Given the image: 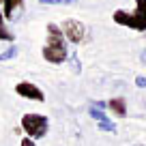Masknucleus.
<instances>
[{
    "mask_svg": "<svg viewBox=\"0 0 146 146\" xmlns=\"http://www.w3.org/2000/svg\"><path fill=\"white\" fill-rule=\"evenodd\" d=\"M69 56L67 52V41H64L62 28L56 24H47V43L43 47V58L52 64H60L64 62Z\"/></svg>",
    "mask_w": 146,
    "mask_h": 146,
    "instance_id": "1",
    "label": "nucleus"
},
{
    "mask_svg": "<svg viewBox=\"0 0 146 146\" xmlns=\"http://www.w3.org/2000/svg\"><path fill=\"white\" fill-rule=\"evenodd\" d=\"M114 22L120 26L133 28V30H146V0H135V11L127 13V11H116Z\"/></svg>",
    "mask_w": 146,
    "mask_h": 146,
    "instance_id": "2",
    "label": "nucleus"
},
{
    "mask_svg": "<svg viewBox=\"0 0 146 146\" xmlns=\"http://www.w3.org/2000/svg\"><path fill=\"white\" fill-rule=\"evenodd\" d=\"M22 129L26 131V137L30 140H39L47 133L50 129V120L43 114H24L22 116Z\"/></svg>",
    "mask_w": 146,
    "mask_h": 146,
    "instance_id": "3",
    "label": "nucleus"
},
{
    "mask_svg": "<svg viewBox=\"0 0 146 146\" xmlns=\"http://www.w3.org/2000/svg\"><path fill=\"white\" fill-rule=\"evenodd\" d=\"M62 35L67 36L71 43H80L84 39V35H86V28H84L82 22H78V19H64L62 22Z\"/></svg>",
    "mask_w": 146,
    "mask_h": 146,
    "instance_id": "4",
    "label": "nucleus"
},
{
    "mask_svg": "<svg viewBox=\"0 0 146 146\" xmlns=\"http://www.w3.org/2000/svg\"><path fill=\"white\" fill-rule=\"evenodd\" d=\"M15 92H17L19 97H24V99H30V101H45V95H43V90L36 84L32 82H19L17 86H15Z\"/></svg>",
    "mask_w": 146,
    "mask_h": 146,
    "instance_id": "5",
    "label": "nucleus"
},
{
    "mask_svg": "<svg viewBox=\"0 0 146 146\" xmlns=\"http://www.w3.org/2000/svg\"><path fill=\"white\" fill-rule=\"evenodd\" d=\"M90 116H92V118L97 120V125H99V129H103V131H110V133H114V131H116V125L112 123V120H110L108 116H105L103 112H101V110H97L95 105H92V108H90Z\"/></svg>",
    "mask_w": 146,
    "mask_h": 146,
    "instance_id": "6",
    "label": "nucleus"
},
{
    "mask_svg": "<svg viewBox=\"0 0 146 146\" xmlns=\"http://www.w3.org/2000/svg\"><path fill=\"white\" fill-rule=\"evenodd\" d=\"M24 7V0H2V15L5 19H13L15 13Z\"/></svg>",
    "mask_w": 146,
    "mask_h": 146,
    "instance_id": "7",
    "label": "nucleus"
},
{
    "mask_svg": "<svg viewBox=\"0 0 146 146\" xmlns=\"http://www.w3.org/2000/svg\"><path fill=\"white\" fill-rule=\"evenodd\" d=\"M108 108L114 112L118 118H123V116H127V101L123 99V97H114V99H110Z\"/></svg>",
    "mask_w": 146,
    "mask_h": 146,
    "instance_id": "8",
    "label": "nucleus"
},
{
    "mask_svg": "<svg viewBox=\"0 0 146 146\" xmlns=\"http://www.w3.org/2000/svg\"><path fill=\"white\" fill-rule=\"evenodd\" d=\"M15 56H17V47L11 45L9 50H5L2 54H0V62H5V60H11V58H15Z\"/></svg>",
    "mask_w": 146,
    "mask_h": 146,
    "instance_id": "9",
    "label": "nucleus"
},
{
    "mask_svg": "<svg viewBox=\"0 0 146 146\" xmlns=\"http://www.w3.org/2000/svg\"><path fill=\"white\" fill-rule=\"evenodd\" d=\"M43 5H75L78 0H39Z\"/></svg>",
    "mask_w": 146,
    "mask_h": 146,
    "instance_id": "10",
    "label": "nucleus"
},
{
    "mask_svg": "<svg viewBox=\"0 0 146 146\" xmlns=\"http://www.w3.org/2000/svg\"><path fill=\"white\" fill-rule=\"evenodd\" d=\"M19 146H36V144H35V140H30V137H22Z\"/></svg>",
    "mask_w": 146,
    "mask_h": 146,
    "instance_id": "11",
    "label": "nucleus"
},
{
    "mask_svg": "<svg viewBox=\"0 0 146 146\" xmlns=\"http://www.w3.org/2000/svg\"><path fill=\"white\" fill-rule=\"evenodd\" d=\"M135 84H137V86H140V88H146V78H142V75H137V78H135Z\"/></svg>",
    "mask_w": 146,
    "mask_h": 146,
    "instance_id": "12",
    "label": "nucleus"
},
{
    "mask_svg": "<svg viewBox=\"0 0 146 146\" xmlns=\"http://www.w3.org/2000/svg\"><path fill=\"white\" fill-rule=\"evenodd\" d=\"M0 5H2V0H0Z\"/></svg>",
    "mask_w": 146,
    "mask_h": 146,
    "instance_id": "13",
    "label": "nucleus"
}]
</instances>
